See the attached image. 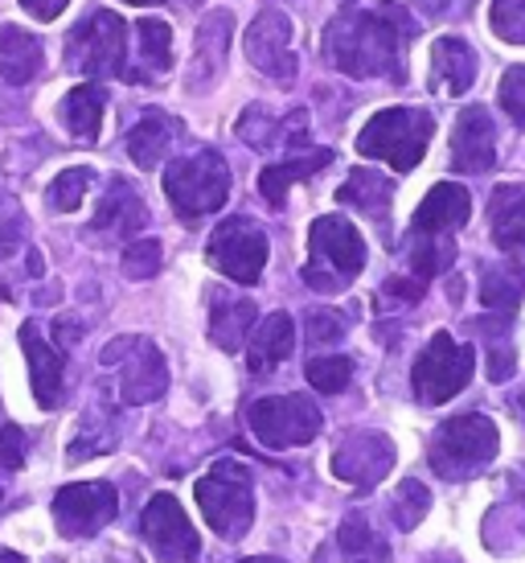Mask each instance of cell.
Instances as JSON below:
<instances>
[{
  "mask_svg": "<svg viewBox=\"0 0 525 563\" xmlns=\"http://www.w3.org/2000/svg\"><path fill=\"white\" fill-rule=\"evenodd\" d=\"M247 420L259 444L295 449V444H309L321 432V407L312 404L309 395H267V399L250 404Z\"/></svg>",
  "mask_w": 525,
  "mask_h": 563,
  "instance_id": "9",
  "label": "cell"
},
{
  "mask_svg": "<svg viewBox=\"0 0 525 563\" xmlns=\"http://www.w3.org/2000/svg\"><path fill=\"white\" fill-rule=\"evenodd\" d=\"M148 222V206L139 202V194L127 186L124 177H115L108 189V198L94 210V231H108V235H136L139 227Z\"/></svg>",
  "mask_w": 525,
  "mask_h": 563,
  "instance_id": "23",
  "label": "cell"
},
{
  "mask_svg": "<svg viewBox=\"0 0 525 563\" xmlns=\"http://www.w3.org/2000/svg\"><path fill=\"white\" fill-rule=\"evenodd\" d=\"M177 132L181 128H177L172 115H165V111H144V120L127 132V153H132V161H136L139 169H156L160 161L169 157Z\"/></svg>",
  "mask_w": 525,
  "mask_h": 563,
  "instance_id": "25",
  "label": "cell"
},
{
  "mask_svg": "<svg viewBox=\"0 0 525 563\" xmlns=\"http://www.w3.org/2000/svg\"><path fill=\"white\" fill-rule=\"evenodd\" d=\"M165 194L172 210L186 222H198L214 214L231 198V165L214 148H201L193 157H177L165 169Z\"/></svg>",
  "mask_w": 525,
  "mask_h": 563,
  "instance_id": "5",
  "label": "cell"
},
{
  "mask_svg": "<svg viewBox=\"0 0 525 563\" xmlns=\"http://www.w3.org/2000/svg\"><path fill=\"white\" fill-rule=\"evenodd\" d=\"M525 297V267L505 260V264L496 267H484V284H480V300H484V309H493L501 317H513L517 313V305Z\"/></svg>",
  "mask_w": 525,
  "mask_h": 563,
  "instance_id": "29",
  "label": "cell"
},
{
  "mask_svg": "<svg viewBox=\"0 0 525 563\" xmlns=\"http://www.w3.org/2000/svg\"><path fill=\"white\" fill-rule=\"evenodd\" d=\"M42 37L21 25H0V79L9 87H25V82L42 70Z\"/></svg>",
  "mask_w": 525,
  "mask_h": 563,
  "instance_id": "20",
  "label": "cell"
},
{
  "mask_svg": "<svg viewBox=\"0 0 525 563\" xmlns=\"http://www.w3.org/2000/svg\"><path fill=\"white\" fill-rule=\"evenodd\" d=\"M243 563H283V560H271V555H255V560H243Z\"/></svg>",
  "mask_w": 525,
  "mask_h": 563,
  "instance_id": "46",
  "label": "cell"
},
{
  "mask_svg": "<svg viewBox=\"0 0 525 563\" xmlns=\"http://www.w3.org/2000/svg\"><path fill=\"white\" fill-rule=\"evenodd\" d=\"M337 202L357 206V210L373 222H387V210H390V202H394V181L373 169H354L345 177V186L337 189Z\"/></svg>",
  "mask_w": 525,
  "mask_h": 563,
  "instance_id": "26",
  "label": "cell"
},
{
  "mask_svg": "<svg viewBox=\"0 0 525 563\" xmlns=\"http://www.w3.org/2000/svg\"><path fill=\"white\" fill-rule=\"evenodd\" d=\"M66 4H70V0H21V9H25L30 16H37V21H54Z\"/></svg>",
  "mask_w": 525,
  "mask_h": 563,
  "instance_id": "43",
  "label": "cell"
},
{
  "mask_svg": "<svg viewBox=\"0 0 525 563\" xmlns=\"http://www.w3.org/2000/svg\"><path fill=\"white\" fill-rule=\"evenodd\" d=\"M472 371H477L472 345H460L448 329H439L432 342H427V350L415 358V371H411L415 399L427 407L448 404V399H456L472 383Z\"/></svg>",
  "mask_w": 525,
  "mask_h": 563,
  "instance_id": "7",
  "label": "cell"
},
{
  "mask_svg": "<svg viewBox=\"0 0 525 563\" xmlns=\"http://www.w3.org/2000/svg\"><path fill=\"white\" fill-rule=\"evenodd\" d=\"M345 329H349V321H345V313H337V309H312L309 313V342L312 345L340 342Z\"/></svg>",
  "mask_w": 525,
  "mask_h": 563,
  "instance_id": "39",
  "label": "cell"
},
{
  "mask_svg": "<svg viewBox=\"0 0 525 563\" xmlns=\"http://www.w3.org/2000/svg\"><path fill=\"white\" fill-rule=\"evenodd\" d=\"M501 108L513 115V124L525 128V66H510L501 79Z\"/></svg>",
  "mask_w": 525,
  "mask_h": 563,
  "instance_id": "40",
  "label": "cell"
},
{
  "mask_svg": "<svg viewBox=\"0 0 525 563\" xmlns=\"http://www.w3.org/2000/svg\"><path fill=\"white\" fill-rule=\"evenodd\" d=\"M124 4H144L148 9V4H165V0H124Z\"/></svg>",
  "mask_w": 525,
  "mask_h": 563,
  "instance_id": "47",
  "label": "cell"
},
{
  "mask_svg": "<svg viewBox=\"0 0 525 563\" xmlns=\"http://www.w3.org/2000/svg\"><path fill=\"white\" fill-rule=\"evenodd\" d=\"M468 214H472V198H468V189L456 186V181H439V186H432V194L418 202L411 235L451 239V231H460L463 222H468Z\"/></svg>",
  "mask_w": 525,
  "mask_h": 563,
  "instance_id": "18",
  "label": "cell"
},
{
  "mask_svg": "<svg viewBox=\"0 0 525 563\" xmlns=\"http://www.w3.org/2000/svg\"><path fill=\"white\" fill-rule=\"evenodd\" d=\"M394 470V440L387 432H354L333 453V477L357 489H373Z\"/></svg>",
  "mask_w": 525,
  "mask_h": 563,
  "instance_id": "14",
  "label": "cell"
},
{
  "mask_svg": "<svg viewBox=\"0 0 525 563\" xmlns=\"http://www.w3.org/2000/svg\"><path fill=\"white\" fill-rule=\"evenodd\" d=\"M255 305L247 297H214V313H210V338L222 350H238L247 342V329L255 325Z\"/></svg>",
  "mask_w": 525,
  "mask_h": 563,
  "instance_id": "30",
  "label": "cell"
},
{
  "mask_svg": "<svg viewBox=\"0 0 525 563\" xmlns=\"http://www.w3.org/2000/svg\"><path fill=\"white\" fill-rule=\"evenodd\" d=\"M489 231L501 251H522L525 247V186H505L493 189L489 198Z\"/></svg>",
  "mask_w": 525,
  "mask_h": 563,
  "instance_id": "21",
  "label": "cell"
},
{
  "mask_svg": "<svg viewBox=\"0 0 525 563\" xmlns=\"http://www.w3.org/2000/svg\"><path fill=\"white\" fill-rule=\"evenodd\" d=\"M91 186H94V173L87 169V165H78V169H63L54 181H49L46 202L54 206L58 214H70V210L82 206V198H87V189Z\"/></svg>",
  "mask_w": 525,
  "mask_h": 563,
  "instance_id": "35",
  "label": "cell"
},
{
  "mask_svg": "<svg viewBox=\"0 0 525 563\" xmlns=\"http://www.w3.org/2000/svg\"><path fill=\"white\" fill-rule=\"evenodd\" d=\"M103 366H120V399L132 407L153 404L169 387L165 354L148 338H115L103 350Z\"/></svg>",
  "mask_w": 525,
  "mask_h": 563,
  "instance_id": "10",
  "label": "cell"
},
{
  "mask_svg": "<svg viewBox=\"0 0 525 563\" xmlns=\"http://www.w3.org/2000/svg\"><path fill=\"white\" fill-rule=\"evenodd\" d=\"M366 267V239L349 219L325 214L312 222L309 231V264H304V284L316 292H340L361 276Z\"/></svg>",
  "mask_w": 525,
  "mask_h": 563,
  "instance_id": "2",
  "label": "cell"
},
{
  "mask_svg": "<svg viewBox=\"0 0 525 563\" xmlns=\"http://www.w3.org/2000/svg\"><path fill=\"white\" fill-rule=\"evenodd\" d=\"M435 120L423 108H387L370 115V124L357 132V153L387 161L394 173H411L432 144Z\"/></svg>",
  "mask_w": 525,
  "mask_h": 563,
  "instance_id": "3",
  "label": "cell"
},
{
  "mask_svg": "<svg viewBox=\"0 0 525 563\" xmlns=\"http://www.w3.org/2000/svg\"><path fill=\"white\" fill-rule=\"evenodd\" d=\"M231 13H210L205 21L198 25V63H193V82H205L217 75V66L226 58V49H231Z\"/></svg>",
  "mask_w": 525,
  "mask_h": 563,
  "instance_id": "31",
  "label": "cell"
},
{
  "mask_svg": "<svg viewBox=\"0 0 525 563\" xmlns=\"http://www.w3.org/2000/svg\"><path fill=\"white\" fill-rule=\"evenodd\" d=\"M139 531H144L148 548L156 551L160 563H193L201 555L198 531H193V522H189V515L181 510V501L172 498V494H156L144 506Z\"/></svg>",
  "mask_w": 525,
  "mask_h": 563,
  "instance_id": "12",
  "label": "cell"
},
{
  "mask_svg": "<svg viewBox=\"0 0 525 563\" xmlns=\"http://www.w3.org/2000/svg\"><path fill=\"white\" fill-rule=\"evenodd\" d=\"M496 423L480 411H468V416H451L435 428L432 449H427V461L439 477L448 482H463V477H477L484 465H493L496 456Z\"/></svg>",
  "mask_w": 525,
  "mask_h": 563,
  "instance_id": "4",
  "label": "cell"
},
{
  "mask_svg": "<svg viewBox=\"0 0 525 563\" xmlns=\"http://www.w3.org/2000/svg\"><path fill=\"white\" fill-rule=\"evenodd\" d=\"M21 350H25V362H30V383H33V399L42 407H58L63 404V375H66V358L54 342L42 338V329L25 321L21 325Z\"/></svg>",
  "mask_w": 525,
  "mask_h": 563,
  "instance_id": "17",
  "label": "cell"
},
{
  "mask_svg": "<svg viewBox=\"0 0 525 563\" xmlns=\"http://www.w3.org/2000/svg\"><path fill=\"white\" fill-rule=\"evenodd\" d=\"M349 378H354V358H345V354H328V358L309 362V383L316 391L340 395L349 387Z\"/></svg>",
  "mask_w": 525,
  "mask_h": 563,
  "instance_id": "36",
  "label": "cell"
},
{
  "mask_svg": "<svg viewBox=\"0 0 525 563\" xmlns=\"http://www.w3.org/2000/svg\"><path fill=\"white\" fill-rule=\"evenodd\" d=\"M328 161H333L328 148H309V153H292V157L276 161V165H267V169L259 173V194L271 206H283L288 189H292L295 181L312 177V173H321Z\"/></svg>",
  "mask_w": 525,
  "mask_h": 563,
  "instance_id": "24",
  "label": "cell"
},
{
  "mask_svg": "<svg viewBox=\"0 0 525 563\" xmlns=\"http://www.w3.org/2000/svg\"><path fill=\"white\" fill-rule=\"evenodd\" d=\"M120 510V494L111 482H78L63 485L54 498V522L66 539H87L99 534Z\"/></svg>",
  "mask_w": 525,
  "mask_h": 563,
  "instance_id": "13",
  "label": "cell"
},
{
  "mask_svg": "<svg viewBox=\"0 0 525 563\" xmlns=\"http://www.w3.org/2000/svg\"><path fill=\"white\" fill-rule=\"evenodd\" d=\"M136 46H139V70H132V82H148L169 75L172 66V30L156 16L136 21Z\"/></svg>",
  "mask_w": 525,
  "mask_h": 563,
  "instance_id": "28",
  "label": "cell"
},
{
  "mask_svg": "<svg viewBox=\"0 0 525 563\" xmlns=\"http://www.w3.org/2000/svg\"><path fill=\"white\" fill-rule=\"evenodd\" d=\"M456 260L451 239H432V235H411V267L418 280H435L439 272H448Z\"/></svg>",
  "mask_w": 525,
  "mask_h": 563,
  "instance_id": "34",
  "label": "cell"
},
{
  "mask_svg": "<svg viewBox=\"0 0 525 563\" xmlns=\"http://www.w3.org/2000/svg\"><path fill=\"white\" fill-rule=\"evenodd\" d=\"M247 58L271 79H292L295 58H292V25L288 16L276 9H262L255 25L247 30Z\"/></svg>",
  "mask_w": 525,
  "mask_h": 563,
  "instance_id": "15",
  "label": "cell"
},
{
  "mask_svg": "<svg viewBox=\"0 0 525 563\" xmlns=\"http://www.w3.org/2000/svg\"><path fill=\"white\" fill-rule=\"evenodd\" d=\"M70 66L91 79H124L127 75V21L115 13H94L66 42Z\"/></svg>",
  "mask_w": 525,
  "mask_h": 563,
  "instance_id": "8",
  "label": "cell"
},
{
  "mask_svg": "<svg viewBox=\"0 0 525 563\" xmlns=\"http://www.w3.org/2000/svg\"><path fill=\"white\" fill-rule=\"evenodd\" d=\"M522 416H525V395H522Z\"/></svg>",
  "mask_w": 525,
  "mask_h": 563,
  "instance_id": "48",
  "label": "cell"
},
{
  "mask_svg": "<svg viewBox=\"0 0 525 563\" xmlns=\"http://www.w3.org/2000/svg\"><path fill=\"white\" fill-rule=\"evenodd\" d=\"M427 510H432V494H427V485L415 482V477L399 482L394 498H390V518H394V527H399V531H415L418 522L427 518Z\"/></svg>",
  "mask_w": 525,
  "mask_h": 563,
  "instance_id": "33",
  "label": "cell"
},
{
  "mask_svg": "<svg viewBox=\"0 0 525 563\" xmlns=\"http://www.w3.org/2000/svg\"><path fill=\"white\" fill-rule=\"evenodd\" d=\"M295 345V321L288 313H271L262 317V325L255 329L247 350V366L250 375H271L279 362L292 354Z\"/></svg>",
  "mask_w": 525,
  "mask_h": 563,
  "instance_id": "22",
  "label": "cell"
},
{
  "mask_svg": "<svg viewBox=\"0 0 525 563\" xmlns=\"http://www.w3.org/2000/svg\"><path fill=\"white\" fill-rule=\"evenodd\" d=\"M198 506L205 522L214 527L222 539H243L255 522V489H250V473L238 461H217L214 470L198 477L193 485Z\"/></svg>",
  "mask_w": 525,
  "mask_h": 563,
  "instance_id": "6",
  "label": "cell"
},
{
  "mask_svg": "<svg viewBox=\"0 0 525 563\" xmlns=\"http://www.w3.org/2000/svg\"><path fill=\"white\" fill-rule=\"evenodd\" d=\"M0 563H25V555H16V551H4V555H0Z\"/></svg>",
  "mask_w": 525,
  "mask_h": 563,
  "instance_id": "45",
  "label": "cell"
},
{
  "mask_svg": "<svg viewBox=\"0 0 525 563\" xmlns=\"http://www.w3.org/2000/svg\"><path fill=\"white\" fill-rule=\"evenodd\" d=\"M496 37H505L513 46H525V0H493L489 9Z\"/></svg>",
  "mask_w": 525,
  "mask_h": 563,
  "instance_id": "38",
  "label": "cell"
},
{
  "mask_svg": "<svg viewBox=\"0 0 525 563\" xmlns=\"http://www.w3.org/2000/svg\"><path fill=\"white\" fill-rule=\"evenodd\" d=\"M103 111H108V91L94 87V82H82L63 99V124L66 132L82 144L99 141V128H103Z\"/></svg>",
  "mask_w": 525,
  "mask_h": 563,
  "instance_id": "27",
  "label": "cell"
},
{
  "mask_svg": "<svg viewBox=\"0 0 525 563\" xmlns=\"http://www.w3.org/2000/svg\"><path fill=\"white\" fill-rule=\"evenodd\" d=\"M477 82V49L463 37H435L432 46V87L439 95H460Z\"/></svg>",
  "mask_w": 525,
  "mask_h": 563,
  "instance_id": "19",
  "label": "cell"
},
{
  "mask_svg": "<svg viewBox=\"0 0 525 563\" xmlns=\"http://www.w3.org/2000/svg\"><path fill=\"white\" fill-rule=\"evenodd\" d=\"M337 543L354 563H387V555H390V548L382 543V534L373 531L366 515L345 518V522H340V531H337Z\"/></svg>",
  "mask_w": 525,
  "mask_h": 563,
  "instance_id": "32",
  "label": "cell"
},
{
  "mask_svg": "<svg viewBox=\"0 0 525 563\" xmlns=\"http://www.w3.org/2000/svg\"><path fill=\"white\" fill-rule=\"evenodd\" d=\"M496 165V136L489 108H463L451 128V169L460 173H489Z\"/></svg>",
  "mask_w": 525,
  "mask_h": 563,
  "instance_id": "16",
  "label": "cell"
},
{
  "mask_svg": "<svg viewBox=\"0 0 525 563\" xmlns=\"http://www.w3.org/2000/svg\"><path fill=\"white\" fill-rule=\"evenodd\" d=\"M402 9H382V13H340L333 30L325 33V54L333 58L337 70L354 75V79H370V75H390L394 63L406 54V33L399 21Z\"/></svg>",
  "mask_w": 525,
  "mask_h": 563,
  "instance_id": "1",
  "label": "cell"
},
{
  "mask_svg": "<svg viewBox=\"0 0 525 563\" xmlns=\"http://www.w3.org/2000/svg\"><path fill=\"white\" fill-rule=\"evenodd\" d=\"M423 292H427V280H387V288H382V297L406 300V305L423 300Z\"/></svg>",
  "mask_w": 525,
  "mask_h": 563,
  "instance_id": "42",
  "label": "cell"
},
{
  "mask_svg": "<svg viewBox=\"0 0 525 563\" xmlns=\"http://www.w3.org/2000/svg\"><path fill=\"white\" fill-rule=\"evenodd\" d=\"M205 260L234 284H259L267 267V235L250 219H226L210 235Z\"/></svg>",
  "mask_w": 525,
  "mask_h": 563,
  "instance_id": "11",
  "label": "cell"
},
{
  "mask_svg": "<svg viewBox=\"0 0 525 563\" xmlns=\"http://www.w3.org/2000/svg\"><path fill=\"white\" fill-rule=\"evenodd\" d=\"M25 465V432L16 423L0 428V473H13Z\"/></svg>",
  "mask_w": 525,
  "mask_h": 563,
  "instance_id": "41",
  "label": "cell"
},
{
  "mask_svg": "<svg viewBox=\"0 0 525 563\" xmlns=\"http://www.w3.org/2000/svg\"><path fill=\"white\" fill-rule=\"evenodd\" d=\"M0 501H4V494H0Z\"/></svg>",
  "mask_w": 525,
  "mask_h": 563,
  "instance_id": "49",
  "label": "cell"
},
{
  "mask_svg": "<svg viewBox=\"0 0 525 563\" xmlns=\"http://www.w3.org/2000/svg\"><path fill=\"white\" fill-rule=\"evenodd\" d=\"M160 264H165V255H160V243H156V239L132 243V247L124 251V260H120L127 280H153L156 272H160Z\"/></svg>",
  "mask_w": 525,
  "mask_h": 563,
  "instance_id": "37",
  "label": "cell"
},
{
  "mask_svg": "<svg viewBox=\"0 0 525 563\" xmlns=\"http://www.w3.org/2000/svg\"><path fill=\"white\" fill-rule=\"evenodd\" d=\"M16 239H21V227L16 222H0V260L16 255Z\"/></svg>",
  "mask_w": 525,
  "mask_h": 563,
  "instance_id": "44",
  "label": "cell"
}]
</instances>
